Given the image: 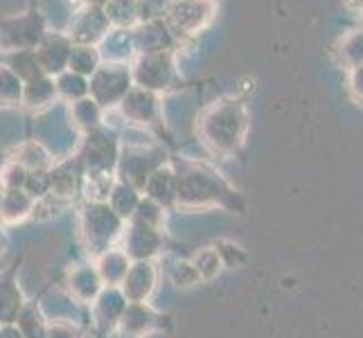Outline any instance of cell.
Returning <instances> with one entry per match:
<instances>
[{
    "label": "cell",
    "mask_w": 363,
    "mask_h": 338,
    "mask_svg": "<svg viewBox=\"0 0 363 338\" xmlns=\"http://www.w3.org/2000/svg\"><path fill=\"white\" fill-rule=\"evenodd\" d=\"M99 57L106 59L108 64H122L127 61L135 50H133V36L131 30H118V28H111V32L102 39L99 43Z\"/></svg>",
    "instance_id": "9"
},
{
    "label": "cell",
    "mask_w": 363,
    "mask_h": 338,
    "mask_svg": "<svg viewBox=\"0 0 363 338\" xmlns=\"http://www.w3.org/2000/svg\"><path fill=\"white\" fill-rule=\"evenodd\" d=\"M55 81H50L48 74H43V77H36L32 81H28V86H25V99L28 102H48L50 97L55 95Z\"/></svg>",
    "instance_id": "15"
},
{
    "label": "cell",
    "mask_w": 363,
    "mask_h": 338,
    "mask_svg": "<svg viewBox=\"0 0 363 338\" xmlns=\"http://www.w3.org/2000/svg\"><path fill=\"white\" fill-rule=\"evenodd\" d=\"M45 21L39 11H30L0 25V45L5 50H36L45 36Z\"/></svg>",
    "instance_id": "2"
},
{
    "label": "cell",
    "mask_w": 363,
    "mask_h": 338,
    "mask_svg": "<svg viewBox=\"0 0 363 338\" xmlns=\"http://www.w3.org/2000/svg\"><path fill=\"white\" fill-rule=\"evenodd\" d=\"M174 0H138V23L165 21Z\"/></svg>",
    "instance_id": "14"
},
{
    "label": "cell",
    "mask_w": 363,
    "mask_h": 338,
    "mask_svg": "<svg viewBox=\"0 0 363 338\" xmlns=\"http://www.w3.org/2000/svg\"><path fill=\"white\" fill-rule=\"evenodd\" d=\"M21 93H23V81L9 68H0V99L3 102L18 99Z\"/></svg>",
    "instance_id": "16"
},
{
    "label": "cell",
    "mask_w": 363,
    "mask_h": 338,
    "mask_svg": "<svg viewBox=\"0 0 363 338\" xmlns=\"http://www.w3.org/2000/svg\"><path fill=\"white\" fill-rule=\"evenodd\" d=\"M210 122H215V133H212L215 142L219 147H233L242 135L244 113L237 106H226V108H219Z\"/></svg>",
    "instance_id": "8"
},
{
    "label": "cell",
    "mask_w": 363,
    "mask_h": 338,
    "mask_svg": "<svg viewBox=\"0 0 363 338\" xmlns=\"http://www.w3.org/2000/svg\"><path fill=\"white\" fill-rule=\"evenodd\" d=\"M352 89L363 99V68L361 66H359V70L354 72V77H352Z\"/></svg>",
    "instance_id": "17"
},
{
    "label": "cell",
    "mask_w": 363,
    "mask_h": 338,
    "mask_svg": "<svg viewBox=\"0 0 363 338\" xmlns=\"http://www.w3.org/2000/svg\"><path fill=\"white\" fill-rule=\"evenodd\" d=\"M111 32V23L104 14V7L84 5L74 11L68 23V39L72 45H97Z\"/></svg>",
    "instance_id": "3"
},
{
    "label": "cell",
    "mask_w": 363,
    "mask_h": 338,
    "mask_svg": "<svg viewBox=\"0 0 363 338\" xmlns=\"http://www.w3.org/2000/svg\"><path fill=\"white\" fill-rule=\"evenodd\" d=\"M104 14L111 28L131 30L138 23V0H108L104 5Z\"/></svg>",
    "instance_id": "10"
},
{
    "label": "cell",
    "mask_w": 363,
    "mask_h": 338,
    "mask_svg": "<svg viewBox=\"0 0 363 338\" xmlns=\"http://www.w3.org/2000/svg\"><path fill=\"white\" fill-rule=\"evenodd\" d=\"M215 14V3L212 0H174L165 23L174 39L179 36H192L201 32Z\"/></svg>",
    "instance_id": "1"
},
{
    "label": "cell",
    "mask_w": 363,
    "mask_h": 338,
    "mask_svg": "<svg viewBox=\"0 0 363 338\" xmlns=\"http://www.w3.org/2000/svg\"><path fill=\"white\" fill-rule=\"evenodd\" d=\"M70 50H72V41L68 39L66 32H48L39 47L34 50L43 74L66 72L70 61Z\"/></svg>",
    "instance_id": "4"
},
{
    "label": "cell",
    "mask_w": 363,
    "mask_h": 338,
    "mask_svg": "<svg viewBox=\"0 0 363 338\" xmlns=\"http://www.w3.org/2000/svg\"><path fill=\"white\" fill-rule=\"evenodd\" d=\"M7 68L16 74L21 81H32L36 77H43V70L39 66L34 50H16L7 57Z\"/></svg>",
    "instance_id": "11"
},
{
    "label": "cell",
    "mask_w": 363,
    "mask_h": 338,
    "mask_svg": "<svg viewBox=\"0 0 363 338\" xmlns=\"http://www.w3.org/2000/svg\"><path fill=\"white\" fill-rule=\"evenodd\" d=\"M172 77V57L169 52L158 55H140L133 68V79L143 89H165Z\"/></svg>",
    "instance_id": "7"
},
{
    "label": "cell",
    "mask_w": 363,
    "mask_h": 338,
    "mask_svg": "<svg viewBox=\"0 0 363 338\" xmlns=\"http://www.w3.org/2000/svg\"><path fill=\"white\" fill-rule=\"evenodd\" d=\"M129 81H131V72L122 64H106L93 72L91 91L102 102H113V99L127 93Z\"/></svg>",
    "instance_id": "5"
},
{
    "label": "cell",
    "mask_w": 363,
    "mask_h": 338,
    "mask_svg": "<svg viewBox=\"0 0 363 338\" xmlns=\"http://www.w3.org/2000/svg\"><path fill=\"white\" fill-rule=\"evenodd\" d=\"M55 89L59 93H64L66 97H82V95L89 93V84H86V77H82V74L68 70V72L59 74Z\"/></svg>",
    "instance_id": "13"
},
{
    "label": "cell",
    "mask_w": 363,
    "mask_h": 338,
    "mask_svg": "<svg viewBox=\"0 0 363 338\" xmlns=\"http://www.w3.org/2000/svg\"><path fill=\"white\" fill-rule=\"evenodd\" d=\"M86 5H95V7H104L108 0H84Z\"/></svg>",
    "instance_id": "18"
},
{
    "label": "cell",
    "mask_w": 363,
    "mask_h": 338,
    "mask_svg": "<svg viewBox=\"0 0 363 338\" xmlns=\"http://www.w3.org/2000/svg\"><path fill=\"white\" fill-rule=\"evenodd\" d=\"M133 36V50L140 55H158L169 52L174 45V34L169 32L165 21H147L140 23L135 30H131Z\"/></svg>",
    "instance_id": "6"
},
{
    "label": "cell",
    "mask_w": 363,
    "mask_h": 338,
    "mask_svg": "<svg viewBox=\"0 0 363 338\" xmlns=\"http://www.w3.org/2000/svg\"><path fill=\"white\" fill-rule=\"evenodd\" d=\"M99 61H102V57H99L95 45H72L68 70L82 74V77H89L99 68Z\"/></svg>",
    "instance_id": "12"
}]
</instances>
